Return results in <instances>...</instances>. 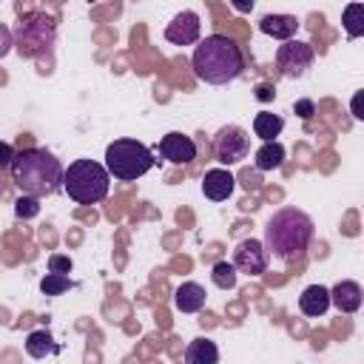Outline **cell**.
<instances>
[{
  "instance_id": "44dd1931",
  "label": "cell",
  "mask_w": 364,
  "mask_h": 364,
  "mask_svg": "<svg viewBox=\"0 0 364 364\" xmlns=\"http://www.w3.org/2000/svg\"><path fill=\"white\" fill-rule=\"evenodd\" d=\"M341 23H344V31H347L350 40L361 37L364 34V3H347L344 14H341Z\"/></svg>"
},
{
  "instance_id": "f1b7e54d",
  "label": "cell",
  "mask_w": 364,
  "mask_h": 364,
  "mask_svg": "<svg viewBox=\"0 0 364 364\" xmlns=\"http://www.w3.org/2000/svg\"><path fill=\"white\" fill-rule=\"evenodd\" d=\"M273 97H276V88H273L270 82H259V85H256V100H259V102H270Z\"/></svg>"
},
{
  "instance_id": "ba28073f",
  "label": "cell",
  "mask_w": 364,
  "mask_h": 364,
  "mask_svg": "<svg viewBox=\"0 0 364 364\" xmlns=\"http://www.w3.org/2000/svg\"><path fill=\"white\" fill-rule=\"evenodd\" d=\"M213 154L222 165H236L250 154V134L242 125H225L213 136Z\"/></svg>"
},
{
  "instance_id": "d6986e66",
  "label": "cell",
  "mask_w": 364,
  "mask_h": 364,
  "mask_svg": "<svg viewBox=\"0 0 364 364\" xmlns=\"http://www.w3.org/2000/svg\"><path fill=\"white\" fill-rule=\"evenodd\" d=\"M282 162H284V145H282L279 139L262 142V148H259L256 156H253L256 171H276V168H282Z\"/></svg>"
},
{
  "instance_id": "6da1fadb",
  "label": "cell",
  "mask_w": 364,
  "mask_h": 364,
  "mask_svg": "<svg viewBox=\"0 0 364 364\" xmlns=\"http://www.w3.org/2000/svg\"><path fill=\"white\" fill-rule=\"evenodd\" d=\"M191 68H193V74L202 82L225 85V82H233L245 71V54H242L239 43L233 37H228V34H208L193 48Z\"/></svg>"
},
{
  "instance_id": "ac0fdd59",
  "label": "cell",
  "mask_w": 364,
  "mask_h": 364,
  "mask_svg": "<svg viewBox=\"0 0 364 364\" xmlns=\"http://www.w3.org/2000/svg\"><path fill=\"white\" fill-rule=\"evenodd\" d=\"M185 364H219V347L210 338H193L185 347Z\"/></svg>"
},
{
  "instance_id": "3957f363",
  "label": "cell",
  "mask_w": 364,
  "mask_h": 364,
  "mask_svg": "<svg viewBox=\"0 0 364 364\" xmlns=\"http://www.w3.org/2000/svg\"><path fill=\"white\" fill-rule=\"evenodd\" d=\"M9 171H11L14 185L23 191V196H34V199L54 196L63 188V173H65L60 159L46 148L17 151Z\"/></svg>"
},
{
  "instance_id": "e0dca14e",
  "label": "cell",
  "mask_w": 364,
  "mask_h": 364,
  "mask_svg": "<svg viewBox=\"0 0 364 364\" xmlns=\"http://www.w3.org/2000/svg\"><path fill=\"white\" fill-rule=\"evenodd\" d=\"M26 353L31 358H48V355L60 353V344L54 341V336L48 330H31L26 336Z\"/></svg>"
},
{
  "instance_id": "7402d4cb",
  "label": "cell",
  "mask_w": 364,
  "mask_h": 364,
  "mask_svg": "<svg viewBox=\"0 0 364 364\" xmlns=\"http://www.w3.org/2000/svg\"><path fill=\"white\" fill-rule=\"evenodd\" d=\"M210 279H213V284H216L219 290H233L239 273H236V267H233L230 262H216V264L210 267Z\"/></svg>"
},
{
  "instance_id": "7a4b0ae2",
  "label": "cell",
  "mask_w": 364,
  "mask_h": 364,
  "mask_svg": "<svg viewBox=\"0 0 364 364\" xmlns=\"http://www.w3.org/2000/svg\"><path fill=\"white\" fill-rule=\"evenodd\" d=\"M313 239V219L299 208H279L264 225V250L279 262H299Z\"/></svg>"
},
{
  "instance_id": "ffe728a7",
  "label": "cell",
  "mask_w": 364,
  "mask_h": 364,
  "mask_svg": "<svg viewBox=\"0 0 364 364\" xmlns=\"http://www.w3.org/2000/svg\"><path fill=\"white\" fill-rule=\"evenodd\" d=\"M284 128V119L279 114H270V111H259L253 117V134L262 139V142H273Z\"/></svg>"
},
{
  "instance_id": "277c9868",
  "label": "cell",
  "mask_w": 364,
  "mask_h": 364,
  "mask_svg": "<svg viewBox=\"0 0 364 364\" xmlns=\"http://www.w3.org/2000/svg\"><path fill=\"white\" fill-rule=\"evenodd\" d=\"M63 188L77 205H97L108 196L111 176L94 159H74L63 173Z\"/></svg>"
},
{
  "instance_id": "5b68a950",
  "label": "cell",
  "mask_w": 364,
  "mask_h": 364,
  "mask_svg": "<svg viewBox=\"0 0 364 364\" xmlns=\"http://www.w3.org/2000/svg\"><path fill=\"white\" fill-rule=\"evenodd\" d=\"M151 168H154V154L148 145H142L136 139H114L105 148V171L114 179L134 182V179L145 176Z\"/></svg>"
},
{
  "instance_id": "603a6c76",
  "label": "cell",
  "mask_w": 364,
  "mask_h": 364,
  "mask_svg": "<svg viewBox=\"0 0 364 364\" xmlns=\"http://www.w3.org/2000/svg\"><path fill=\"white\" fill-rule=\"evenodd\" d=\"M68 287H74V282H71L68 276H57V273H46V276L40 279V290H43L46 296H60V293H65Z\"/></svg>"
},
{
  "instance_id": "2e32d148",
  "label": "cell",
  "mask_w": 364,
  "mask_h": 364,
  "mask_svg": "<svg viewBox=\"0 0 364 364\" xmlns=\"http://www.w3.org/2000/svg\"><path fill=\"white\" fill-rule=\"evenodd\" d=\"M327 307H330V290H327V287L310 284V287L301 290V296H299V310H301L304 316L318 318V316L327 313Z\"/></svg>"
},
{
  "instance_id": "8fae6325",
  "label": "cell",
  "mask_w": 364,
  "mask_h": 364,
  "mask_svg": "<svg viewBox=\"0 0 364 364\" xmlns=\"http://www.w3.org/2000/svg\"><path fill=\"white\" fill-rule=\"evenodd\" d=\"M159 154L171 165H188L196 159V142L182 131H171L159 139Z\"/></svg>"
},
{
  "instance_id": "484cf974",
  "label": "cell",
  "mask_w": 364,
  "mask_h": 364,
  "mask_svg": "<svg viewBox=\"0 0 364 364\" xmlns=\"http://www.w3.org/2000/svg\"><path fill=\"white\" fill-rule=\"evenodd\" d=\"M11 48H14V34H11V28H9L6 23H0V60H3Z\"/></svg>"
},
{
  "instance_id": "f546056e",
  "label": "cell",
  "mask_w": 364,
  "mask_h": 364,
  "mask_svg": "<svg viewBox=\"0 0 364 364\" xmlns=\"http://www.w3.org/2000/svg\"><path fill=\"white\" fill-rule=\"evenodd\" d=\"M361 100H364V94H361V91H355V94H353V117H355V119H364V111H361Z\"/></svg>"
},
{
  "instance_id": "4316f807",
  "label": "cell",
  "mask_w": 364,
  "mask_h": 364,
  "mask_svg": "<svg viewBox=\"0 0 364 364\" xmlns=\"http://www.w3.org/2000/svg\"><path fill=\"white\" fill-rule=\"evenodd\" d=\"M293 111H296L301 119H310V117L316 114V102H313V100H296V102H293Z\"/></svg>"
},
{
  "instance_id": "4fadbf2b",
  "label": "cell",
  "mask_w": 364,
  "mask_h": 364,
  "mask_svg": "<svg viewBox=\"0 0 364 364\" xmlns=\"http://www.w3.org/2000/svg\"><path fill=\"white\" fill-rule=\"evenodd\" d=\"M364 301V290L358 282L353 279H344V282H336L333 290H330V304H336L341 313H355Z\"/></svg>"
},
{
  "instance_id": "5bb4252c",
  "label": "cell",
  "mask_w": 364,
  "mask_h": 364,
  "mask_svg": "<svg viewBox=\"0 0 364 364\" xmlns=\"http://www.w3.org/2000/svg\"><path fill=\"white\" fill-rule=\"evenodd\" d=\"M296 28H299V20H296L293 14H264V17L259 20V31H262V34L276 37V40H284V43L293 40Z\"/></svg>"
},
{
  "instance_id": "8992f818",
  "label": "cell",
  "mask_w": 364,
  "mask_h": 364,
  "mask_svg": "<svg viewBox=\"0 0 364 364\" xmlns=\"http://www.w3.org/2000/svg\"><path fill=\"white\" fill-rule=\"evenodd\" d=\"M11 34H14V46L26 57H43L54 46L57 23L46 11H28V14L20 17V23H17V28Z\"/></svg>"
},
{
  "instance_id": "83f0119b",
  "label": "cell",
  "mask_w": 364,
  "mask_h": 364,
  "mask_svg": "<svg viewBox=\"0 0 364 364\" xmlns=\"http://www.w3.org/2000/svg\"><path fill=\"white\" fill-rule=\"evenodd\" d=\"M14 154H17V151H14L9 142H0V171H9V168H11Z\"/></svg>"
},
{
  "instance_id": "52a82bcc",
  "label": "cell",
  "mask_w": 364,
  "mask_h": 364,
  "mask_svg": "<svg viewBox=\"0 0 364 364\" xmlns=\"http://www.w3.org/2000/svg\"><path fill=\"white\" fill-rule=\"evenodd\" d=\"M313 60H316V51L310 43L304 40H287L276 48V65L279 71L287 77V80H299L304 77L310 68H313Z\"/></svg>"
},
{
  "instance_id": "9a60e30c",
  "label": "cell",
  "mask_w": 364,
  "mask_h": 364,
  "mask_svg": "<svg viewBox=\"0 0 364 364\" xmlns=\"http://www.w3.org/2000/svg\"><path fill=\"white\" fill-rule=\"evenodd\" d=\"M205 299H208V293L196 282H182L173 293V304L179 313H199L205 307Z\"/></svg>"
},
{
  "instance_id": "30bf717a",
  "label": "cell",
  "mask_w": 364,
  "mask_h": 364,
  "mask_svg": "<svg viewBox=\"0 0 364 364\" xmlns=\"http://www.w3.org/2000/svg\"><path fill=\"white\" fill-rule=\"evenodd\" d=\"M199 31H202L199 14L185 9V11L173 14V20L165 26V40L173 46H193V43H199Z\"/></svg>"
},
{
  "instance_id": "9c48e42d",
  "label": "cell",
  "mask_w": 364,
  "mask_h": 364,
  "mask_svg": "<svg viewBox=\"0 0 364 364\" xmlns=\"http://www.w3.org/2000/svg\"><path fill=\"white\" fill-rule=\"evenodd\" d=\"M236 273H247V276H262L267 270V250L259 239H242L233 250V262Z\"/></svg>"
},
{
  "instance_id": "4dcf8cb0",
  "label": "cell",
  "mask_w": 364,
  "mask_h": 364,
  "mask_svg": "<svg viewBox=\"0 0 364 364\" xmlns=\"http://www.w3.org/2000/svg\"><path fill=\"white\" fill-rule=\"evenodd\" d=\"M233 9H236V11H250L253 3H233Z\"/></svg>"
},
{
  "instance_id": "7c38bea8",
  "label": "cell",
  "mask_w": 364,
  "mask_h": 364,
  "mask_svg": "<svg viewBox=\"0 0 364 364\" xmlns=\"http://www.w3.org/2000/svg\"><path fill=\"white\" fill-rule=\"evenodd\" d=\"M233 188H236V179L225 168H210L205 173V179H202V193L208 199H213V202H225L233 193Z\"/></svg>"
},
{
  "instance_id": "d4e9b609",
  "label": "cell",
  "mask_w": 364,
  "mask_h": 364,
  "mask_svg": "<svg viewBox=\"0 0 364 364\" xmlns=\"http://www.w3.org/2000/svg\"><path fill=\"white\" fill-rule=\"evenodd\" d=\"M74 267V262L68 256H60V253H51L48 256V273H57V276H68Z\"/></svg>"
},
{
  "instance_id": "cb8c5ba5",
  "label": "cell",
  "mask_w": 364,
  "mask_h": 364,
  "mask_svg": "<svg viewBox=\"0 0 364 364\" xmlns=\"http://www.w3.org/2000/svg\"><path fill=\"white\" fill-rule=\"evenodd\" d=\"M40 213V199H34V196H20L17 202H14V216L17 219H34Z\"/></svg>"
},
{
  "instance_id": "1f68e13d",
  "label": "cell",
  "mask_w": 364,
  "mask_h": 364,
  "mask_svg": "<svg viewBox=\"0 0 364 364\" xmlns=\"http://www.w3.org/2000/svg\"><path fill=\"white\" fill-rule=\"evenodd\" d=\"M0 196H3V188H0Z\"/></svg>"
}]
</instances>
